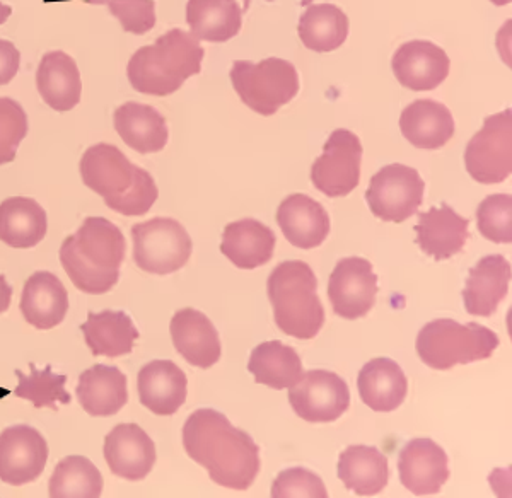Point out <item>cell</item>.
Wrapping results in <instances>:
<instances>
[{
    "instance_id": "obj_25",
    "label": "cell",
    "mask_w": 512,
    "mask_h": 498,
    "mask_svg": "<svg viewBox=\"0 0 512 498\" xmlns=\"http://www.w3.org/2000/svg\"><path fill=\"white\" fill-rule=\"evenodd\" d=\"M76 394L82 410L89 415H117L127 405V376L115 365H93L79 377Z\"/></svg>"
},
{
    "instance_id": "obj_24",
    "label": "cell",
    "mask_w": 512,
    "mask_h": 498,
    "mask_svg": "<svg viewBox=\"0 0 512 498\" xmlns=\"http://www.w3.org/2000/svg\"><path fill=\"white\" fill-rule=\"evenodd\" d=\"M69 311V294L55 273L36 272L24 284L21 313L38 330H52Z\"/></svg>"
},
{
    "instance_id": "obj_40",
    "label": "cell",
    "mask_w": 512,
    "mask_h": 498,
    "mask_svg": "<svg viewBox=\"0 0 512 498\" xmlns=\"http://www.w3.org/2000/svg\"><path fill=\"white\" fill-rule=\"evenodd\" d=\"M272 498H326L325 483L320 476L306 468L280 471L272 485Z\"/></svg>"
},
{
    "instance_id": "obj_38",
    "label": "cell",
    "mask_w": 512,
    "mask_h": 498,
    "mask_svg": "<svg viewBox=\"0 0 512 498\" xmlns=\"http://www.w3.org/2000/svg\"><path fill=\"white\" fill-rule=\"evenodd\" d=\"M478 231L492 243L509 244L512 241V197L497 193L485 198L477 210Z\"/></svg>"
},
{
    "instance_id": "obj_29",
    "label": "cell",
    "mask_w": 512,
    "mask_h": 498,
    "mask_svg": "<svg viewBox=\"0 0 512 498\" xmlns=\"http://www.w3.org/2000/svg\"><path fill=\"white\" fill-rule=\"evenodd\" d=\"M113 125L123 142L139 154L163 151L168 144L166 120L152 106L128 101L115 110Z\"/></svg>"
},
{
    "instance_id": "obj_16",
    "label": "cell",
    "mask_w": 512,
    "mask_h": 498,
    "mask_svg": "<svg viewBox=\"0 0 512 498\" xmlns=\"http://www.w3.org/2000/svg\"><path fill=\"white\" fill-rule=\"evenodd\" d=\"M105 459L111 473L123 480H144L158 454L156 444L137 423H120L105 439Z\"/></svg>"
},
{
    "instance_id": "obj_8",
    "label": "cell",
    "mask_w": 512,
    "mask_h": 498,
    "mask_svg": "<svg viewBox=\"0 0 512 498\" xmlns=\"http://www.w3.org/2000/svg\"><path fill=\"white\" fill-rule=\"evenodd\" d=\"M135 265L152 275H169L187 265L192 256V238L180 222L156 217L132 227Z\"/></svg>"
},
{
    "instance_id": "obj_18",
    "label": "cell",
    "mask_w": 512,
    "mask_h": 498,
    "mask_svg": "<svg viewBox=\"0 0 512 498\" xmlns=\"http://www.w3.org/2000/svg\"><path fill=\"white\" fill-rule=\"evenodd\" d=\"M176 352L198 369H210L221 359V338L204 313L192 307L176 311L169 325Z\"/></svg>"
},
{
    "instance_id": "obj_13",
    "label": "cell",
    "mask_w": 512,
    "mask_h": 498,
    "mask_svg": "<svg viewBox=\"0 0 512 498\" xmlns=\"http://www.w3.org/2000/svg\"><path fill=\"white\" fill-rule=\"evenodd\" d=\"M378 290L373 263L359 256L338 261L328 280V299L332 302L333 313L350 321L364 318L373 309Z\"/></svg>"
},
{
    "instance_id": "obj_44",
    "label": "cell",
    "mask_w": 512,
    "mask_h": 498,
    "mask_svg": "<svg viewBox=\"0 0 512 498\" xmlns=\"http://www.w3.org/2000/svg\"><path fill=\"white\" fill-rule=\"evenodd\" d=\"M12 7L0 2V24L6 23L7 19L11 18Z\"/></svg>"
},
{
    "instance_id": "obj_3",
    "label": "cell",
    "mask_w": 512,
    "mask_h": 498,
    "mask_svg": "<svg viewBox=\"0 0 512 498\" xmlns=\"http://www.w3.org/2000/svg\"><path fill=\"white\" fill-rule=\"evenodd\" d=\"M79 169L82 183L105 198L106 205L118 214L146 215L158 200V186L151 173L130 163L117 145H91Z\"/></svg>"
},
{
    "instance_id": "obj_37",
    "label": "cell",
    "mask_w": 512,
    "mask_h": 498,
    "mask_svg": "<svg viewBox=\"0 0 512 498\" xmlns=\"http://www.w3.org/2000/svg\"><path fill=\"white\" fill-rule=\"evenodd\" d=\"M30 376L16 369L14 374L18 376V388L14 389V396L21 400H28L35 405V408H52L57 410V405H69L72 396L67 393L65 384L67 377L62 374H55L52 365L45 369H36L35 364L30 365Z\"/></svg>"
},
{
    "instance_id": "obj_31",
    "label": "cell",
    "mask_w": 512,
    "mask_h": 498,
    "mask_svg": "<svg viewBox=\"0 0 512 498\" xmlns=\"http://www.w3.org/2000/svg\"><path fill=\"white\" fill-rule=\"evenodd\" d=\"M47 212L28 197L6 198L0 203V241L11 248H35L47 236Z\"/></svg>"
},
{
    "instance_id": "obj_33",
    "label": "cell",
    "mask_w": 512,
    "mask_h": 498,
    "mask_svg": "<svg viewBox=\"0 0 512 498\" xmlns=\"http://www.w3.org/2000/svg\"><path fill=\"white\" fill-rule=\"evenodd\" d=\"M187 21L197 40L226 43L243 26V9L236 0H188Z\"/></svg>"
},
{
    "instance_id": "obj_4",
    "label": "cell",
    "mask_w": 512,
    "mask_h": 498,
    "mask_svg": "<svg viewBox=\"0 0 512 498\" xmlns=\"http://www.w3.org/2000/svg\"><path fill=\"white\" fill-rule=\"evenodd\" d=\"M205 50L183 29H171L152 45L142 47L128 62L127 76L137 93L164 98L176 93L202 70Z\"/></svg>"
},
{
    "instance_id": "obj_11",
    "label": "cell",
    "mask_w": 512,
    "mask_h": 498,
    "mask_svg": "<svg viewBox=\"0 0 512 498\" xmlns=\"http://www.w3.org/2000/svg\"><path fill=\"white\" fill-rule=\"evenodd\" d=\"M362 144L350 130L338 128L311 166V181L326 197H347L361 181Z\"/></svg>"
},
{
    "instance_id": "obj_42",
    "label": "cell",
    "mask_w": 512,
    "mask_h": 498,
    "mask_svg": "<svg viewBox=\"0 0 512 498\" xmlns=\"http://www.w3.org/2000/svg\"><path fill=\"white\" fill-rule=\"evenodd\" d=\"M21 64V53L14 43L0 40V86H6L16 77Z\"/></svg>"
},
{
    "instance_id": "obj_6",
    "label": "cell",
    "mask_w": 512,
    "mask_h": 498,
    "mask_svg": "<svg viewBox=\"0 0 512 498\" xmlns=\"http://www.w3.org/2000/svg\"><path fill=\"white\" fill-rule=\"evenodd\" d=\"M499 336L478 323L460 325L454 319H434L419 331L415 348L420 360L436 371H451L454 365L472 364L492 357Z\"/></svg>"
},
{
    "instance_id": "obj_20",
    "label": "cell",
    "mask_w": 512,
    "mask_h": 498,
    "mask_svg": "<svg viewBox=\"0 0 512 498\" xmlns=\"http://www.w3.org/2000/svg\"><path fill=\"white\" fill-rule=\"evenodd\" d=\"M511 277V263L504 256H483L466 278L463 290L466 313L490 318L506 299Z\"/></svg>"
},
{
    "instance_id": "obj_47",
    "label": "cell",
    "mask_w": 512,
    "mask_h": 498,
    "mask_svg": "<svg viewBox=\"0 0 512 498\" xmlns=\"http://www.w3.org/2000/svg\"><path fill=\"white\" fill-rule=\"evenodd\" d=\"M268 2H274V0H268ZM251 0H245V11L250 9Z\"/></svg>"
},
{
    "instance_id": "obj_5",
    "label": "cell",
    "mask_w": 512,
    "mask_h": 498,
    "mask_svg": "<svg viewBox=\"0 0 512 498\" xmlns=\"http://www.w3.org/2000/svg\"><path fill=\"white\" fill-rule=\"evenodd\" d=\"M275 323L286 335L311 340L325 325V307L318 296V280L308 263L287 260L267 280Z\"/></svg>"
},
{
    "instance_id": "obj_32",
    "label": "cell",
    "mask_w": 512,
    "mask_h": 498,
    "mask_svg": "<svg viewBox=\"0 0 512 498\" xmlns=\"http://www.w3.org/2000/svg\"><path fill=\"white\" fill-rule=\"evenodd\" d=\"M86 345L94 355L105 357H122L134 350V343L139 338V331L134 321L123 311H101L88 314V321L81 326Z\"/></svg>"
},
{
    "instance_id": "obj_19",
    "label": "cell",
    "mask_w": 512,
    "mask_h": 498,
    "mask_svg": "<svg viewBox=\"0 0 512 498\" xmlns=\"http://www.w3.org/2000/svg\"><path fill=\"white\" fill-rule=\"evenodd\" d=\"M137 389L140 403L147 410L169 417L187 401V374L173 360H152L140 369Z\"/></svg>"
},
{
    "instance_id": "obj_28",
    "label": "cell",
    "mask_w": 512,
    "mask_h": 498,
    "mask_svg": "<svg viewBox=\"0 0 512 498\" xmlns=\"http://www.w3.org/2000/svg\"><path fill=\"white\" fill-rule=\"evenodd\" d=\"M36 86L41 98L52 110L64 113L76 108L82 94L81 74L76 60L60 50L45 53L36 72Z\"/></svg>"
},
{
    "instance_id": "obj_10",
    "label": "cell",
    "mask_w": 512,
    "mask_h": 498,
    "mask_svg": "<svg viewBox=\"0 0 512 498\" xmlns=\"http://www.w3.org/2000/svg\"><path fill=\"white\" fill-rule=\"evenodd\" d=\"M424 192L425 183L417 169L388 164L371 178L366 202L381 221L402 224L417 214L424 202Z\"/></svg>"
},
{
    "instance_id": "obj_43",
    "label": "cell",
    "mask_w": 512,
    "mask_h": 498,
    "mask_svg": "<svg viewBox=\"0 0 512 498\" xmlns=\"http://www.w3.org/2000/svg\"><path fill=\"white\" fill-rule=\"evenodd\" d=\"M12 287L7 284L6 277L0 275V314L6 313L11 306Z\"/></svg>"
},
{
    "instance_id": "obj_45",
    "label": "cell",
    "mask_w": 512,
    "mask_h": 498,
    "mask_svg": "<svg viewBox=\"0 0 512 498\" xmlns=\"http://www.w3.org/2000/svg\"><path fill=\"white\" fill-rule=\"evenodd\" d=\"M88 4H96V6H106V0H84Z\"/></svg>"
},
{
    "instance_id": "obj_41",
    "label": "cell",
    "mask_w": 512,
    "mask_h": 498,
    "mask_svg": "<svg viewBox=\"0 0 512 498\" xmlns=\"http://www.w3.org/2000/svg\"><path fill=\"white\" fill-rule=\"evenodd\" d=\"M106 6L127 33L146 35L156 24V0H106Z\"/></svg>"
},
{
    "instance_id": "obj_30",
    "label": "cell",
    "mask_w": 512,
    "mask_h": 498,
    "mask_svg": "<svg viewBox=\"0 0 512 498\" xmlns=\"http://www.w3.org/2000/svg\"><path fill=\"white\" fill-rule=\"evenodd\" d=\"M338 478L355 495L373 497L388 485L390 464L378 447L350 446L338 458Z\"/></svg>"
},
{
    "instance_id": "obj_1",
    "label": "cell",
    "mask_w": 512,
    "mask_h": 498,
    "mask_svg": "<svg viewBox=\"0 0 512 498\" xmlns=\"http://www.w3.org/2000/svg\"><path fill=\"white\" fill-rule=\"evenodd\" d=\"M183 447L221 487L243 492L260 473V447L250 434L236 429L224 413L212 408H200L187 418Z\"/></svg>"
},
{
    "instance_id": "obj_22",
    "label": "cell",
    "mask_w": 512,
    "mask_h": 498,
    "mask_svg": "<svg viewBox=\"0 0 512 498\" xmlns=\"http://www.w3.org/2000/svg\"><path fill=\"white\" fill-rule=\"evenodd\" d=\"M277 224L287 241L301 249L318 248L330 234V217L325 207L304 193H294L282 200Z\"/></svg>"
},
{
    "instance_id": "obj_7",
    "label": "cell",
    "mask_w": 512,
    "mask_h": 498,
    "mask_svg": "<svg viewBox=\"0 0 512 498\" xmlns=\"http://www.w3.org/2000/svg\"><path fill=\"white\" fill-rule=\"evenodd\" d=\"M229 76L239 99L258 115H275L299 93V74L284 58H265L260 64L236 60Z\"/></svg>"
},
{
    "instance_id": "obj_2",
    "label": "cell",
    "mask_w": 512,
    "mask_h": 498,
    "mask_svg": "<svg viewBox=\"0 0 512 498\" xmlns=\"http://www.w3.org/2000/svg\"><path fill=\"white\" fill-rule=\"evenodd\" d=\"M123 232L105 217H88L60 246V261L77 289L101 296L118 284L125 260Z\"/></svg>"
},
{
    "instance_id": "obj_27",
    "label": "cell",
    "mask_w": 512,
    "mask_h": 498,
    "mask_svg": "<svg viewBox=\"0 0 512 498\" xmlns=\"http://www.w3.org/2000/svg\"><path fill=\"white\" fill-rule=\"evenodd\" d=\"M357 388L369 410L390 413L400 408L407 398L408 379L395 360L379 357L362 367Z\"/></svg>"
},
{
    "instance_id": "obj_23",
    "label": "cell",
    "mask_w": 512,
    "mask_h": 498,
    "mask_svg": "<svg viewBox=\"0 0 512 498\" xmlns=\"http://www.w3.org/2000/svg\"><path fill=\"white\" fill-rule=\"evenodd\" d=\"M275 243V232L263 222L241 219L222 232L221 253L241 270H255L272 260Z\"/></svg>"
},
{
    "instance_id": "obj_15",
    "label": "cell",
    "mask_w": 512,
    "mask_h": 498,
    "mask_svg": "<svg viewBox=\"0 0 512 498\" xmlns=\"http://www.w3.org/2000/svg\"><path fill=\"white\" fill-rule=\"evenodd\" d=\"M449 459L443 447L419 437L407 442L398 456V475L403 487L417 497L436 495L449 480Z\"/></svg>"
},
{
    "instance_id": "obj_26",
    "label": "cell",
    "mask_w": 512,
    "mask_h": 498,
    "mask_svg": "<svg viewBox=\"0 0 512 498\" xmlns=\"http://www.w3.org/2000/svg\"><path fill=\"white\" fill-rule=\"evenodd\" d=\"M403 137L417 149L437 151L454 135L451 111L434 99H417L400 116Z\"/></svg>"
},
{
    "instance_id": "obj_17",
    "label": "cell",
    "mask_w": 512,
    "mask_h": 498,
    "mask_svg": "<svg viewBox=\"0 0 512 498\" xmlns=\"http://www.w3.org/2000/svg\"><path fill=\"white\" fill-rule=\"evenodd\" d=\"M396 81L410 91H432L449 76V57L443 48L431 41L414 40L403 43L391 62Z\"/></svg>"
},
{
    "instance_id": "obj_21",
    "label": "cell",
    "mask_w": 512,
    "mask_h": 498,
    "mask_svg": "<svg viewBox=\"0 0 512 498\" xmlns=\"http://www.w3.org/2000/svg\"><path fill=\"white\" fill-rule=\"evenodd\" d=\"M468 227L470 219L456 214L448 203H441L419 215L414 231L417 232V244L425 255L444 261L463 251L470 238Z\"/></svg>"
},
{
    "instance_id": "obj_36",
    "label": "cell",
    "mask_w": 512,
    "mask_h": 498,
    "mask_svg": "<svg viewBox=\"0 0 512 498\" xmlns=\"http://www.w3.org/2000/svg\"><path fill=\"white\" fill-rule=\"evenodd\" d=\"M103 493V475L88 458L67 456L53 471L48 485L52 498H98Z\"/></svg>"
},
{
    "instance_id": "obj_9",
    "label": "cell",
    "mask_w": 512,
    "mask_h": 498,
    "mask_svg": "<svg viewBox=\"0 0 512 498\" xmlns=\"http://www.w3.org/2000/svg\"><path fill=\"white\" fill-rule=\"evenodd\" d=\"M465 168L482 185H497L512 173V111L487 116L465 149Z\"/></svg>"
},
{
    "instance_id": "obj_39",
    "label": "cell",
    "mask_w": 512,
    "mask_h": 498,
    "mask_svg": "<svg viewBox=\"0 0 512 498\" xmlns=\"http://www.w3.org/2000/svg\"><path fill=\"white\" fill-rule=\"evenodd\" d=\"M28 115L18 101L0 98V166L16 159L18 147L28 135Z\"/></svg>"
},
{
    "instance_id": "obj_35",
    "label": "cell",
    "mask_w": 512,
    "mask_h": 498,
    "mask_svg": "<svg viewBox=\"0 0 512 498\" xmlns=\"http://www.w3.org/2000/svg\"><path fill=\"white\" fill-rule=\"evenodd\" d=\"M303 45L316 53H328L344 45L349 36V18L333 4L308 7L297 28Z\"/></svg>"
},
{
    "instance_id": "obj_46",
    "label": "cell",
    "mask_w": 512,
    "mask_h": 498,
    "mask_svg": "<svg viewBox=\"0 0 512 498\" xmlns=\"http://www.w3.org/2000/svg\"><path fill=\"white\" fill-rule=\"evenodd\" d=\"M299 4L301 6H309V4H313V0H299Z\"/></svg>"
},
{
    "instance_id": "obj_14",
    "label": "cell",
    "mask_w": 512,
    "mask_h": 498,
    "mask_svg": "<svg viewBox=\"0 0 512 498\" xmlns=\"http://www.w3.org/2000/svg\"><path fill=\"white\" fill-rule=\"evenodd\" d=\"M48 461L45 437L31 425L7 427L0 434V480L21 487L40 478Z\"/></svg>"
},
{
    "instance_id": "obj_34",
    "label": "cell",
    "mask_w": 512,
    "mask_h": 498,
    "mask_svg": "<svg viewBox=\"0 0 512 498\" xmlns=\"http://www.w3.org/2000/svg\"><path fill=\"white\" fill-rule=\"evenodd\" d=\"M248 371L255 381L275 391L292 388L303 376V362L294 348L282 342H263L253 348Z\"/></svg>"
},
{
    "instance_id": "obj_12",
    "label": "cell",
    "mask_w": 512,
    "mask_h": 498,
    "mask_svg": "<svg viewBox=\"0 0 512 498\" xmlns=\"http://www.w3.org/2000/svg\"><path fill=\"white\" fill-rule=\"evenodd\" d=\"M289 403L297 417L309 423H330L350 406V389L335 372L309 371L292 386Z\"/></svg>"
}]
</instances>
